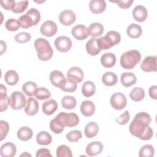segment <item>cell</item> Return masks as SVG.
Instances as JSON below:
<instances>
[{
  "label": "cell",
  "mask_w": 157,
  "mask_h": 157,
  "mask_svg": "<svg viewBox=\"0 0 157 157\" xmlns=\"http://www.w3.org/2000/svg\"><path fill=\"white\" fill-rule=\"evenodd\" d=\"M151 121L150 115L146 112H139L136 115L129 124V130L132 135L143 140H150L153 136L152 128L148 125Z\"/></svg>",
  "instance_id": "1"
},
{
  "label": "cell",
  "mask_w": 157,
  "mask_h": 157,
  "mask_svg": "<svg viewBox=\"0 0 157 157\" xmlns=\"http://www.w3.org/2000/svg\"><path fill=\"white\" fill-rule=\"evenodd\" d=\"M34 46L40 60L47 61L51 59L53 52L48 40L44 38H38L34 41Z\"/></svg>",
  "instance_id": "2"
},
{
  "label": "cell",
  "mask_w": 157,
  "mask_h": 157,
  "mask_svg": "<svg viewBox=\"0 0 157 157\" xmlns=\"http://www.w3.org/2000/svg\"><path fill=\"white\" fill-rule=\"evenodd\" d=\"M18 20L21 28H28L32 26L36 25L40 21V13L37 9L31 8L25 15L20 17Z\"/></svg>",
  "instance_id": "3"
},
{
  "label": "cell",
  "mask_w": 157,
  "mask_h": 157,
  "mask_svg": "<svg viewBox=\"0 0 157 157\" xmlns=\"http://www.w3.org/2000/svg\"><path fill=\"white\" fill-rule=\"evenodd\" d=\"M140 53L136 50H131L124 52L120 58V64L126 69H131L140 61Z\"/></svg>",
  "instance_id": "4"
},
{
  "label": "cell",
  "mask_w": 157,
  "mask_h": 157,
  "mask_svg": "<svg viewBox=\"0 0 157 157\" xmlns=\"http://www.w3.org/2000/svg\"><path fill=\"white\" fill-rule=\"evenodd\" d=\"M101 50H107L118 44L121 40L120 34L115 31L108 32L105 36L98 38Z\"/></svg>",
  "instance_id": "5"
},
{
  "label": "cell",
  "mask_w": 157,
  "mask_h": 157,
  "mask_svg": "<svg viewBox=\"0 0 157 157\" xmlns=\"http://www.w3.org/2000/svg\"><path fill=\"white\" fill-rule=\"evenodd\" d=\"M55 118L64 127H74L77 126L79 123L78 115L73 112L67 113L61 112L59 113Z\"/></svg>",
  "instance_id": "6"
},
{
  "label": "cell",
  "mask_w": 157,
  "mask_h": 157,
  "mask_svg": "<svg viewBox=\"0 0 157 157\" xmlns=\"http://www.w3.org/2000/svg\"><path fill=\"white\" fill-rule=\"evenodd\" d=\"M27 104L26 98L20 91H13L10 98V105L13 110H20L26 107Z\"/></svg>",
  "instance_id": "7"
},
{
  "label": "cell",
  "mask_w": 157,
  "mask_h": 157,
  "mask_svg": "<svg viewBox=\"0 0 157 157\" xmlns=\"http://www.w3.org/2000/svg\"><path fill=\"white\" fill-rule=\"evenodd\" d=\"M112 107L116 110L123 109L127 104V99L125 95L120 92L113 93L110 99Z\"/></svg>",
  "instance_id": "8"
},
{
  "label": "cell",
  "mask_w": 157,
  "mask_h": 157,
  "mask_svg": "<svg viewBox=\"0 0 157 157\" xmlns=\"http://www.w3.org/2000/svg\"><path fill=\"white\" fill-rule=\"evenodd\" d=\"M55 46L58 51L60 52H67L72 47V42L70 38L67 36H59L54 42Z\"/></svg>",
  "instance_id": "9"
},
{
  "label": "cell",
  "mask_w": 157,
  "mask_h": 157,
  "mask_svg": "<svg viewBox=\"0 0 157 157\" xmlns=\"http://www.w3.org/2000/svg\"><path fill=\"white\" fill-rule=\"evenodd\" d=\"M57 30L56 24L52 20L44 21L40 28V33L47 37L53 36L57 33Z\"/></svg>",
  "instance_id": "10"
},
{
  "label": "cell",
  "mask_w": 157,
  "mask_h": 157,
  "mask_svg": "<svg viewBox=\"0 0 157 157\" xmlns=\"http://www.w3.org/2000/svg\"><path fill=\"white\" fill-rule=\"evenodd\" d=\"M140 68L144 72L156 71V56L145 57L140 64Z\"/></svg>",
  "instance_id": "11"
},
{
  "label": "cell",
  "mask_w": 157,
  "mask_h": 157,
  "mask_svg": "<svg viewBox=\"0 0 157 157\" xmlns=\"http://www.w3.org/2000/svg\"><path fill=\"white\" fill-rule=\"evenodd\" d=\"M72 36L77 40H82L86 39L89 36L88 28L83 25H77L72 28L71 30Z\"/></svg>",
  "instance_id": "12"
},
{
  "label": "cell",
  "mask_w": 157,
  "mask_h": 157,
  "mask_svg": "<svg viewBox=\"0 0 157 157\" xmlns=\"http://www.w3.org/2000/svg\"><path fill=\"white\" fill-rule=\"evenodd\" d=\"M59 20L61 23L65 26H68L75 22L76 15L75 13L71 10H64L60 13Z\"/></svg>",
  "instance_id": "13"
},
{
  "label": "cell",
  "mask_w": 157,
  "mask_h": 157,
  "mask_svg": "<svg viewBox=\"0 0 157 157\" xmlns=\"http://www.w3.org/2000/svg\"><path fill=\"white\" fill-rule=\"evenodd\" d=\"M86 50L88 53L91 56L97 55L102 50L99 42L96 38H91L86 44Z\"/></svg>",
  "instance_id": "14"
},
{
  "label": "cell",
  "mask_w": 157,
  "mask_h": 157,
  "mask_svg": "<svg viewBox=\"0 0 157 157\" xmlns=\"http://www.w3.org/2000/svg\"><path fill=\"white\" fill-rule=\"evenodd\" d=\"M67 77L77 83L81 82L84 77L83 71L78 67L74 66L69 69L66 74Z\"/></svg>",
  "instance_id": "15"
},
{
  "label": "cell",
  "mask_w": 157,
  "mask_h": 157,
  "mask_svg": "<svg viewBox=\"0 0 157 157\" xmlns=\"http://www.w3.org/2000/svg\"><path fill=\"white\" fill-rule=\"evenodd\" d=\"M17 151L16 146L12 142H6L1 147L0 154L2 157H13Z\"/></svg>",
  "instance_id": "16"
},
{
  "label": "cell",
  "mask_w": 157,
  "mask_h": 157,
  "mask_svg": "<svg viewBox=\"0 0 157 157\" xmlns=\"http://www.w3.org/2000/svg\"><path fill=\"white\" fill-rule=\"evenodd\" d=\"M132 16L135 20L139 22H143L147 18V10L144 6L137 5L132 10Z\"/></svg>",
  "instance_id": "17"
},
{
  "label": "cell",
  "mask_w": 157,
  "mask_h": 157,
  "mask_svg": "<svg viewBox=\"0 0 157 157\" xmlns=\"http://www.w3.org/2000/svg\"><path fill=\"white\" fill-rule=\"evenodd\" d=\"M103 150V145L101 142L94 141L90 143L86 147V153L89 156H96L101 153Z\"/></svg>",
  "instance_id": "18"
},
{
  "label": "cell",
  "mask_w": 157,
  "mask_h": 157,
  "mask_svg": "<svg viewBox=\"0 0 157 157\" xmlns=\"http://www.w3.org/2000/svg\"><path fill=\"white\" fill-rule=\"evenodd\" d=\"M90 11L94 14L103 12L106 8V3L104 0H91L89 3Z\"/></svg>",
  "instance_id": "19"
},
{
  "label": "cell",
  "mask_w": 157,
  "mask_h": 157,
  "mask_svg": "<svg viewBox=\"0 0 157 157\" xmlns=\"http://www.w3.org/2000/svg\"><path fill=\"white\" fill-rule=\"evenodd\" d=\"M25 112L26 114L29 116H33L36 115L39 110V103L38 101L31 97L28 99L27 104L26 107H25Z\"/></svg>",
  "instance_id": "20"
},
{
  "label": "cell",
  "mask_w": 157,
  "mask_h": 157,
  "mask_svg": "<svg viewBox=\"0 0 157 157\" xmlns=\"http://www.w3.org/2000/svg\"><path fill=\"white\" fill-rule=\"evenodd\" d=\"M0 86V111L2 112L7 110L10 105V98L7 96L6 87L2 84Z\"/></svg>",
  "instance_id": "21"
},
{
  "label": "cell",
  "mask_w": 157,
  "mask_h": 157,
  "mask_svg": "<svg viewBox=\"0 0 157 157\" xmlns=\"http://www.w3.org/2000/svg\"><path fill=\"white\" fill-rule=\"evenodd\" d=\"M80 112L85 117H91L95 112V105L91 101H84L80 105Z\"/></svg>",
  "instance_id": "22"
},
{
  "label": "cell",
  "mask_w": 157,
  "mask_h": 157,
  "mask_svg": "<svg viewBox=\"0 0 157 157\" xmlns=\"http://www.w3.org/2000/svg\"><path fill=\"white\" fill-rule=\"evenodd\" d=\"M101 63L104 67L110 68L113 67L116 63V56L113 53H105L101 58Z\"/></svg>",
  "instance_id": "23"
},
{
  "label": "cell",
  "mask_w": 157,
  "mask_h": 157,
  "mask_svg": "<svg viewBox=\"0 0 157 157\" xmlns=\"http://www.w3.org/2000/svg\"><path fill=\"white\" fill-rule=\"evenodd\" d=\"M65 79L64 74L59 71L54 70L50 74V80L52 84L58 88H59L61 84Z\"/></svg>",
  "instance_id": "24"
},
{
  "label": "cell",
  "mask_w": 157,
  "mask_h": 157,
  "mask_svg": "<svg viewBox=\"0 0 157 157\" xmlns=\"http://www.w3.org/2000/svg\"><path fill=\"white\" fill-rule=\"evenodd\" d=\"M121 84L125 87H129L135 84L137 81V77L132 72H124L120 77Z\"/></svg>",
  "instance_id": "25"
},
{
  "label": "cell",
  "mask_w": 157,
  "mask_h": 157,
  "mask_svg": "<svg viewBox=\"0 0 157 157\" xmlns=\"http://www.w3.org/2000/svg\"><path fill=\"white\" fill-rule=\"evenodd\" d=\"M58 108V104L54 99H49L42 104V112L47 115H52Z\"/></svg>",
  "instance_id": "26"
},
{
  "label": "cell",
  "mask_w": 157,
  "mask_h": 157,
  "mask_svg": "<svg viewBox=\"0 0 157 157\" xmlns=\"http://www.w3.org/2000/svg\"><path fill=\"white\" fill-rule=\"evenodd\" d=\"M88 30L89 33V36L93 37H95L101 36L103 33L104 26L100 23H92L88 26Z\"/></svg>",
  "instance_id": "27"
},
{
  "label": "cell",
  "mask_w": 157,
  "mask_h": 157,
  "mask_svg": "<svg viewBox=\"0 0 157 157\" xmlns=\"http://www.w3.org/2000/svg\"><path fill=\"white\" fill-rule=\"evenodd\" d=\"M99 131L98 124L93 121L88 123L85 127L84 132L85 135L88 138H93L95 137Z\"/></svg>",
  "instance_id": "28"
},
{
  "label": "cell",
  "mask_w": 157,
  "mask_h": 157,
  "mask_svg": "<svg viewBox=\"0 0 157 157\" xmlns=\"http://www.w3.org/2000/svg\"><path fill=\"white\" fill-rule=\"evenodd\" d=\"M127 34L129 37L132 39L139 37L142 34V29L140 26L136 23H131L129 25L126 29Z\"/></svg>",
  "instance_id": "29"
},
{
  "label": "cell",
  "mask_w": 157,
  "mask_h": 157,
  "mask_svg": "<svg viewBox=\"0 0 157 157\" xmlns=\"http://www.w3.org/2000/svg\"><path fill=\"white\" fill-rule=\"evenodd\" d=\"M77 88V82L69 78H65L63 83L61 84L59 88H60L62 91L64 92H69L72 93L76 90Z\"/></svg>",
  "instance_id": "30"
},
{
  "label": "cell",
  "mask_w": 157,
  "mask_h": 157,
  "mask_svg": "<svg viewBox=\"0 0 157 157\" xmlns=\"http://www.w3.org/2000/svg\"><path fill=\"white\" fill-rule=\"evenodd\" d=\"M102 82L105 85L111 86L117 83L118 77L117 75L112 72H106L102 77Z\"/></svg>",
  "instance_id": "31"
},
{
  "label": "cell",
  "mask_w": 157,
  "mask_h": 157,
  "mask_svg": "<svg viewBox=\"0 0 157 157\" xmlns=\"http://www.w3.org/2000/svg\"><path fill=\"white\" fill-rule=\"evenodd\" d=\"M18 138L22 141H26L31 139L33 137V130L27 126H23L20 128L17 133Z\"/></svg>",
  "instance_id": "32"
},
{
  "label": "cell",
  "mask_w": 157,
  "mask_h": 157,
  "mask_svg": "<svg viewBox=\"0 0 157 157\" xmlns=\"http://www.w3.org/2000/svg\"><path fill=\"white\" fill-rule=\"evenodd\" d=\"M52 140V136L47 131H40L36 136V142L40 145H48Z\"/></svg>",
  "instance_id": "33"
},
{
  "label": "cell",
  "mask_w": 157,
  "mask_h": 157,
  "mask_svg": "<svg viewBox=\"0 0 157 157\" xmlns=\"http://www.w3.org/2000/svg\"><path fill=\"white\" fill-rule=\"evenodd\" d=\"M96 86L91 81H86L83 83L82 87V92L85 97L89 98L95 93Z\"/></svg>",
  "instance_id": "34"
},
{
  "label": "cell",
  "mask_w": 157,
  "mask_h": 157,
  "mask_svg": "<svg viewBox=\"0 0 157 157\" xmlns=\"http://www.w3.org/2000/svg\"><path fill=\"white\" fill-rule=\"evenodd\" d=\"M19 80L18 73L14 70H9L6 72L4 75V80L7 84L10 86L15 85L17 83Z\"/></svg>",
  "instance_id": "35"
},
{
  "label": "cell",
  "mask_w": 157,
  "mask_h": 157,
  "mask_svg": "<svg viewBox=\"0 0 157 157\" xmlns=\"http://www.w3.org/2000/svg\"><path fill=\"white\" fill-rule=\"evenodd\" d=\"M129 97L134 101H140L145 97V91L140 87H134L129 93Z\"/></svg>",
  "instance_id": "36"
},
{
  "label": "cell",
  "mask_w": 157,
  "mask_h": 157,
  "mask_svg": "<svg viewBox=\"0 0 157 157\" xmlns=\"http://www.w3.org/2000/svg\"><path fill=\"white\" fill-rule=\"evenodd\" d=\"M77 104L76 99L72 96H65L61 99V105L64 109H72Z\"/></svg>",
  "instance_id": "37"
},
{
  "label": "cell",
  "mask_w": 157,
  "mask_h": 157,
  "mask_svg": "<svg viewBox=\"0 0 157 157\" xmlns=\"http://www.w3.org/2000/svg\"><path fill=\"white\" fill-rule=\"evenodd\" d=\"M28 1H15L12 6V11L15 13H20L23 12L28 6Z\"/></svg>",
  "instance_id": "38"
},
{
  "label": "cell",
  "mask_w": 157,
  "mask_h": 157,
  "mask_svg": "<svg viewBox=\"0 0 157 157\" xmlns=\"http://www.w3.org/2000/svg\"><path fill=\"white\" fill-rule=\"evenodd\" d=\"M36 88V83L32 81H28L24 83L22 86L23 91L28 96H32L34 95V92Z\"/></svg>",
  "instance_id": "39"
},
{
  "label": "cell",
  "mask_w": 157,
  "mask_h": 157,
  "mask_svg": "<svg viewBox=\"0 0 157 157\" xmlns=\"http://www.w3.org/2000/svg\"><path fill=\"white\" fill-rule=\"evenodd\" d=\"M34 96L37 99L44 100L51 97V93L48 89L44 87L37 88L34 92Z\"/></svg>",
  "instance_id": "40"
},
{
  "label": "cell",
  "mask_w": 157,
  "mask_h": 157,
  "mask_svg": "<svg viewBox=\"0 0 157 157\" xmlns=\"http://www.w3.org/2000/svg\"><path fill=\"white\" fill-rule=\"evenodd\" d=\"M155 153V150L151 145H145L139 150V156L140 157H152Z\"/></svg>",
  "instance_id": "41"
},
{
  "label": "cell",
  "mask_w": 157,
  "mask_h": 157,
  "mask_svg": "<svg viewBox=\"0 0 157 157\" xmlns=\"http://www.w3.org/2000/svg\"><path fill=\"white\" fill-rule=\"evenodd\" d=\"M57 157H72V154L70 148L65 145H59L56 151Z\"/></svg>",
  "instance_id": "42"
},
{
  "label": "cell",
  "mask_w": 157,
  "mask_h": 157,
  "mask_svg": "<svg viewBox=\"0 0 157 157\" xmlns=\"http://www.w3.org/2000/svg\"><path fill=\"white\" fill-rule=\"evenodd\" d=\"M64 128L65 127L63 126L56 118L52 120L50 122V128L51 131L55 134L61 133L63 131Z\"/></svg>",
  "instance_id": "43"
},
{
  "label": "cell",
  "mask_w": 157,
  "mask_h": 157,
  "mask_svg": "<svg viewBox=\"0 0 157 157\" xmlns=\"http://www.w3.org/2000/svg\"><path fill=\"white\" fill-rule=\"evenodd\" d=\"M6 28L10 31H15L20 27L18 20L14 18L8 19L5 23Z\"/></svg>",
  "instance_id": "44"
},
{
  "label": "cell",
  "mask_w": 157,
  "mask_h": 157,
  "mask_svg": "<svg viewBox=\"0 0 157 157\" xmlns=\"http://www.w3.org/2000/svg\"><path fill=\"white\" fill-rule=\"evenodd\" d=\"M66 137L69 142H77L82 137V132L79 130L71 131L66 135Z\"/></svg>",
  "instance_id": "45"
},
{
  "label": "cell",
  "mask_w": 157,
  "mask_h": 157,
  "mask_svg": "<svg viewBox=\"0 0 157 157\" xmlns=\"http://www.w3.org/2000/svg\"><path fill=\"white\" fill-rule=\"evenodd\" d=\"M31 34L26 32H21L15 36V40L20 44H25L29 41L31 39Z\"/></svg>",
  "instance_id": "46"
},
{
  "label": "cell",
  "mask_w": 157,
  "mask_h": 157,
  "mask_svg": "<svg viewBox=\"0 0 157 157\" xmlns=\"http://www.w3.org/2000/svg\"><path fill=\"white\" fill-rule=\"evenodd\" d=\"M9 130V125L8 123L4 120L0 121V137L1 141L3 140L7 135Z\"/></svg>",
  "instance_id": "47"
},
{
  "label": "cell",
  "mask_w": 157,
  "mask_h": 157,
  "mask_svg": "<svg viewBox=\"0 0 157 157\" xmlns=\"http://www.w3.org/2000/svg\"><path fill=\"white\" fill-rule=\"evenodd\" d=\"M129 119H130V116H129V112L128 110H126L118 118L115 120V121L119 124L124 125L129 121Z\"/></svg>",
  "instance_id": "48"
},
{
  "label": "cell",
  "mask_w": 157,
  "mask_h": 157,
  "mask_svg": "<svg viewBox=\"0 0 157 157\" xmlns=\"http://www.w3.org/2000/svg\"><path fill=\"white\" fill-rule=\"evenodd\" d=\"M112 2L117 4L121 9H128L130 7L133 3V0H118L111 1Z\"/></svg>",
  "instance_id": "49"
},
{
  "label": "cell",
  "mask_w": 157,
  "mask_h": 157,
  "mask_svg": "<svg viewBox=\"0 0 157 157\" xmlns=\"http://www.w3.org/2000/svg\"><path fill=\"white\" fill-rule=\"evenodd\" d=\"M36 157H42V156H50L52 157V155L50 153V151L47 148H40L38 150L36 154Z\"/></svg>",
  "instance_id": "50"
},
{
  "label": "cell",
  "mask_w": 157,
  "mask_h": 157,
  "mask_svg": "<svg viewBox=\"0 0 157 157\" xmlns=\"http://www.w3.org/2000/svg\"><path fill=\"white\" fill-rule=\"evenodd\" d=\"M14 0H5L1 1V6L6 10H9L12 9V6L14 2Z\"/></svg>",
  "instance_id": "51"
},
{
  "label": "cell",
  "mask_w": 157,
  "mask_h": 157,
  "mask_svg": "<svg viewBox=\"0 0 157 157\" xmlns=\"http://www.w3.org/2000/svg\"><path fill=\"white\" fill-rule=\"evenodd\" d=\"M156 91H157V86L156 85H153L150 87L148 93L151 98L153 99H156Z\"/></svg>",
  "instance_id": "52"
},
{
  "label": "cell",
  "mask_w": 157,
  "mask_h": 157,
  "mask_svg": "<svg viewBox=\"0 0 157 157\" xmlns=\"http://www.w3.org/2000/svg\"><path fill=\"white\" fill-rule=\"evenodd\" d=\"M6 50V44L3 41L1 40V55H2Z\"/></svg>",
  "instance_id": "53"
},
{
  "label": "cell",
  "mask_w": 157,
  "mask_h": 157,
  "mask_svg": "<svg viewBox=\"0 0 157 157\" xmlns=\"http://www.w3.org/2000/svg\"><path fill=\"white\" fill-rule=\"evenodd\" d=\"M20 156H30V157H31V155L29 154V153H28V152H25V153L21 154V155H20Z\"/></svg>",
  "instance_id": "54"
}]
</instances>
